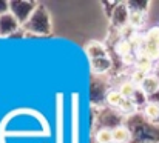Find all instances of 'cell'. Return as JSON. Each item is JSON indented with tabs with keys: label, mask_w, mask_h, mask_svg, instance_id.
Listing matches in <instances>:
<instances>
[{
	"label": "cell",
	"mask_w": 159,
	"mask_h": 143,
	"mask_svg": "<svg viewBox=\"0 0 159 143\" xmlns=\"http://www.w3.org/2000/svg\"><path fill=\"white\" fill-rule=\"evenodd\" d=\"M127 6L130 9V12H142L145 14L150 8V2L147 0H130L127 2Z\"/></svg>",
	"instance_id": "obj_16"
},
{
	"label": "cell",
	"mask_w": 159,
	"mask_h": 143,
	"mask_svg": "<svg viewBox=\"0 0 159 143\" xmlns=\"http://www.w3.org/2000/svg\"><path fill=\"white\" fill-rule=\"evenodd\" d=\"M133 51H134V48H133V45H131V42H130V40H127V39L120 40V42L116 45V52H117L119 55H122V57L131 55V54H133Z\"/></svg>",
	"instance_id": "obj_19"
},
{
	"label": "cell",
	"mask_w": 159,
	"mask_h": 143,
	"mask_svg": "<svg viewBox=\"0 0 159 143\" xmlns=\"http://www.w3.org/2000/svg\"><path fill=\"white\" fill-rule=\"evenodd\" d=\"M131 100H133V103H134L138 108H144V106L148 103V95L138 86V88H136V93H134V95H133Z\"/></svg>",
	"instance_id": "obj_20"
},
{
	"label": "cell",
	"mask_w": 159,
	"mask_h": 143,
	"mask_svg": "<svg viewBox=\"0 0 159 143\" xmlns=\"http://www.w3.org/2000/svg\"><path fill=\"white\" fill-rule=\"evenodd\" d=\"M142 114L144 117L153 123V125H159V105L158 103H147L144 108H142Z\"/></svg>",
	"instance_id": "obj_12"
},
{
	"label": "cell",
	"mask_w": 159,
	"mask_h": 143,
	"mask_svg": "<svg viewBox=\"0 0 159 143\" xmlns=\"http://www.w3.org/2000/svg\"><path fill=\"white\" fill-rule=\"evenodd\" d=\"M9 12V2L6 0H0V15L8 14Z\"/></svg>",
	"instance_id": "obj_25"
},
{
	"label": "cell",
	"mask_w": 159,
	"mask_h": 143,
	"mask_svg": "<svg viewBox=\"0 0 159 143\" xmlns=\"http://www.w3.org/2000/svg\"><path fill=\"white\" fill-rule=\"evenodd\" d=\"M139 88L147 95H152L153 93H156L159 89V82H158V79H156V76H155V72L153 74H148Z\"/></svg>",
	"instance_id": "obj_13"
},
{
	"label": "cell",
	"mask_w": 159,
	"mask_h": 143,
	"mask_svg": "<svg viewBox=\"0 0 159 143\" xmlns=\"http://www.w3.org/2000/svg\"><path fill=\"white\" fill-rule=\"evenodd\" d=\"M23 31L26 34H34V36H50L53 31V23L50 12L43 3H39L30 20L23 25Z\"/></svg>",
	"instance_id": "obj_2"
},
{
	"label": "cell",
	"mask_w": 159,
	"mask_h": 143,
	"mask_svg": "<svg viewBox=\"0 0 159 143\" xmlns=\"http://www.w3.org/2000/svg\"><path fill=\"white\" fill-rule=\"evenodd\" d=\"M71 106H73V111H71V120H73V143H79V95L73 94L71 97Z\"/></svg>",
	"instance_id": "obj_9"
},
{
	"label": "cell",
	"mask_w": 159,
	"mask_h": 143,
	"mask_svg": "<svg viewBox=\"0 0 159 143\" xmlns=\"http://www.w3.org/2000/svg\"><path fill=\"white\" fill-rule=\"evenodd\" d=\"M125 97L120 94L117 89H110L108 94H107V100H105V105L113 108V109H117V106L120 105V102L124 100Z\"/></svg>",
	"instance_id": "obj_15"
},
{
	"label": "cell",
	"mask_w": 159,
	"mask_h": 143,
	"mask_svg": "<svg viewBox=\"0 0 159 143\" xmlns=\"http://www.w3.org/2000/svg\"><path fill=\"white\" fill-rule=\"evenodd\" d=\"M145 40L153 42V43H158L159 45V26H153L152 29L147 31V34H145Z\"/></svg>",
	"instance_id": "obj_24"
},
{
	"label": "cell",
	"mask_w": 159,
	"mask_h": 143,
	"mask_svg": "<svg viewBox=\"0 0 159 143\" xmlns=\"http://www.w3.org/2000/svg\"><path fill=\"white\" fill-rule=\"evenodd\" d=\"M156 68H159V62H158V65H156Z\"/></svg>",
	"instance_id": "obj_28"
},
{
	"label": "cell",
	"mask_w": 159,
	"mask_h": 143,
	"mask_svg": "<svg viewBox=\"0 0 159 143\" xmlns=\"http://www.w3.org/2000/svg\"><path fill=\"white\" fill-rule=\"evenodd\" d=\"M155 76H156V79H158V82H159V68H155Z\"/></svg>",
	"instance_id": "obj_27"
},
{
	"label": "cell",
	"mask_w": 159,
	"mask_h": 143,
	"mask_svg": "<svg viewBox=\"0 0 159 143\" xmlns=\"http://www.w3.org/2000/svg\"><path fill=\"white\" fill-rule=\"evenodd\" d=\"M37 2L33 0H11L9 2V12L19 20V23L23 26L30 17L33 15V12L37 8Z\"/></svg>",
	"instance_id": "obj_5"
},
{
	"label": "cell",
	"mask_w": 159,
	"mask_h": 143,
	"mask_svg": "<svg viewBox=\"0 0 159 143\" xmlns=\"http://www.w3.org/2000/svg\"><path fill=\"white\" fill-rule=\"evenodd\" d=\"M113 66V60L110 57H104V58H98V60H90V68L93 71L94 76L99 74H105L107 71H110Z\"/></svg>",
	"instance_id": "obj_11"
},
{
	"label": "cell",
	"mask_w": 159,
	"mask_h": 143,
	"mask_svg": "<svg viewBox=\"0 0 159 143\" xmlns=\"http://www.w3.org/2000/svg\"><path fill=\"white\" fill-rule=\"evenodd\" d=\"M113 142L114 143H130L131 142V132H130V129L125 125L113 129Z\"/></svg>",
	"instance_id": "obj_14"
},
{
	"label": "cell",
	"mask_w": 159,
	"mask_h": 143,
	"mask_svg": "<svg viewBox=\"0 0 159 143\" xmlns=\"http://www.w3.org/2000/svg\"><path fill=\"white\" fill-rule=\"evenodd\" d=\"M94 120H96V128H104V129H111V131L125 125V117L119 111H116L110 106L101 108L98 111Z\"/></svg>",
	"instance_id": "obj_3"
},
{
	"label": "cell",
	"mask_w": 159,
	"mask_h": 143,
	"mask_svg": "<svg viewBox=\"0 0 159 143\" xmlns=\"http://www.w3.org/2000/svg\"><path fill=\"white\" fill-rule=\"evenodd\" d=\"M148 102L150 103H158L159 105V89L156 93H153L152 95H148Z\"/></svg>",
	"instance_id": "obj_26"
},
{
	"label": "cell",
	"mask_w": 159,
	"mask_h": 143,
	"mask_svg": "<svg viewBox=\"0 0 159 143\" xmlns=\"http://www.w3.org/2000/svg\"><path fill=\"white\" fill-rule=\"evenodd\" d=\"M20 26L22 25L11 12L0 15V37H11L12 34L20 31Z\"/></svg>",
	"instance_id": "obj_7"
},
{
	"label": "cell",
	"mask_w": 159,
	"mask_h": 143,
	"mask_svg": "<svg viewBox=\"0 0 159 143\" xmlns=\"http://www.w3.org/2000/svg\"><path fill=\"white\" fill-rule=\"evenodd\" d=\"M148 76V72H145V71H141V69H134L133 71V74H131V77H130V80L136 85V86H141L142 85V82L145 80V77Z\"/></svg>",
	"instance_id": "obj_22"
},
{
	"label": "cell",
	"mask_w": 159,
	"mask_h": 143,
	"mask_svg": "<svg viewBox=\"0 0 159 143\" xmlns=\"http://www.w3.org/2000/svg\"><path fill=\"white\" fill-rule=\"evenodd\" d=\"M145 23V14L142 12H130V22L128 25L133 28H141Z\"/></svg>",
	"instance_id": "obj_21"
},
{
	"label": "cell",
	"mask_w": 159,
	"mask_h": 143,
	"mask_svg": "<svg viewBox=\"0 0 159 143\" xmlns=\"http://www.w3.org/2000/svg\"><path fill=\"white\" fill-rule=\"evenodd\" d=\"M136 88H138V86H136L131 80H125V82L120 83V86L117 88V91L124 95L125 98H133V95L136 93Z\"/></svg>",
	"instance_id": "obj_18"
},
{
	"label": "cell",
	"mask_w": 159,
	"mask_h": 143,
	"mask_svg": "<svg viewBox=\"0 0 159 143\" xmlns=\"http://www.w3.org/2000/svg\"><path fill=\"white\" fill-rule=\"evenodd\" d=\"M108 83L105 80L99 79L98 76L91 77L90 80V88H88V93H90V103L94 106V108H104L107 106L105 100H107V94H108Z\"/></svg>",
	"instance_id": "obj_4"
},
{
	"label": "cell",
	"mask_w": 159,
	"mask_h": 143,
	"mask_svg": "<svg viewBox=\"0 0 159 143\" xmlns=\"http://www.w3.org/2000/svg\"><path fill=\"white\" fill-rule=\"evenodd\" d=\"M94 142L96 143H114L113 142V131L104 129V128H96L94 129Z\"/></svg>",
	"instance_id": "obj_17"
},
{
	"label": "cell",
	"mask_w": 159,
	"mask_h": 143,
	"mask_svg": "<svg viewBox=\"0 0 159 143\" xmlns=\"http://www.w3.org/2000/svg\"><path fill=\"white\" fill-rule=\"evenodd\" d=\"M110 22H111V26H114L116 29H122L128 25L130 9L127 6V2H119V5L116 6V9H114V12L110 19Z\"/></svg>",
	"instance_id": "obj_6"
},
{
	"label": "cell",
	"mask_w": 159,
	"mask_h": 143,
	"mask_svg": "<svg viewBox=\"0 0 159 143\" xmlns=\"http://www.w3.org/2000/svg\"><path fill=\"white\" fill-rule=\"evenodd\" d=\"M101 5H102V8H104L105 15L108 17V19H111V15H113V12H114L116 6L119 5V2H108V0H105V2H102Z\"/></svg>",
	"instance_id": "obj_23"
},
{
	"label": "cell",
	"mask_w": 159,
	"mask_h": 143,
	"mask_svg": "<svg viewBox=\"0 0 159 143\" xmlns=\"http://www.w3.org/2000/svg\"><path fill=\"white\" fill-rule=\"evenodd\" d=\"M125 126L131 132L130 143H159V125L150 123L139 111L125 119Z\"/></svg>",
	"instance_id": "obj_1"
},
{
	"label": "cell",
	"mask_w": 159,
	"mask_h": 143,
	"mask_svg": "<svg viewBox=\"0 0 159 143\" xmlns=\"http://www.w3.org/2000/svg\"><path fill=\"white\" fill-rule=\"evenodd\" d=\"M85 52L90 57V60H98V58H104L108 57V51L104 43L101 42H90L85 46Z\"/></svg>",
	"instance_id": "obj_10"
},
{
	"label": "cell",
	"mask_w": 159,
	"mask_h": 143,
	"mask_svg": "<svg viewBox=\"0 0 159 143\" xmlns=\"http://www.w3.org/2000/svg\"><path fill=\"white\" fill-rule=\"evenodd\" d=\"M57 111H56V143H63V97L57 94Z\"/></svg>",
	"instance_id": "obj_8"
}]
</instances>
